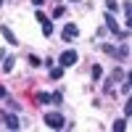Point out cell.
Here are the masks:
<instances>
[{"label":"cell","mask_w":132,"mask_h":132,"mask_svg":"<svg viewBox=\"0 0 132 132\" xmlns=\"http://www.w3.org/2000/svg\"><path fill=\"white\" fill-rule=\"evenodd\" d=\"M32 3H35V5H37V8H40V5H42V3H45V0H32Z\"/></svg>","instance_id":"9a60e30c"},{"label":"cell","mask_w":132,"mask_h":132,"mask_svg":"<svg viewBox=\"0 0 132 132\" xmlns=\"http://www.w3.org/2000/svg\"><path fill=\"white\" fill-rule=\"evenodd\" d=\"M50 101H53V103H61V101H63V95H61V93H56V95H50Z\"/></svg>","instance_id":"4fadbf2b"},{"label":"cell","mask_w":132,"mask_h":132,"mask_svg":"<svg viewBox=\"0 0 132 132\" xmlns=\"http://www.w3.org/2000/svg\"><path fill=\"white\" fill-rule=\"evenodd\" d=\"M0 5H3V0H0Z\"/></svg>","instance_id":"e0dca14e"},{"label":"cell","mask_w":132,"mask_h":132,"mask_svg":"<svg viewBox=\"0 0 132 132\" xmlns=\"http://www.w3.org/2000/svg\"><path fill=\"white\" fill-rule=\"evenodd\" d=\"M3 69H5V71L13 69V58H5V61H3Z\"/></svg>","instance_id":"7c38bea8"},{"label":"cell","mask_w":132,"mask_h":132,"mask_svg":"<svg viewBox=\"0 0 132 132\" xmlns=\"http://www.w3.org/2000/svg\"><path fill=\"white\" fill-rule=\"evenodd\" d=\"M114 129H116V132H122V129H127V122H124V119H119V122H114Z\"/></svg>","instance_id":"9c48e42d"},{"label":"cell","mask_w":132,"mask_h":132,"mask_svg":"<svg viewBox=\"0 0 132 132\" xmlns=\"http://www.w3.org/2000/svg\"><path fill=\"white\" fill-rule=\"evenodd\" d=\"M77 58H79V56H77V50H66V53H61V66H63V69H69V66H74L77 63Z\"/></svg>","instance_id":"7a4b0ae2"},{"label":"cell","mask_w":132,"mask_h":132,"mask_svg":"<svg viewBox=\"0 0 132 132\" xmlns=\"http://www.w3.org/2000/svg\"><path fill=\"white\" fill-rule=\"evenodd\" d=\"M101 74H103L101 66H93V79H101Z\"/></svg>","instance_id":"30bf717a"},{"label":"cell","mask_w":132,"mask_h":132,"mask_svg":"<svg viewBox=\"0 0 132 132\" xmlns=\"http://www.w3.org/2000/svg\"><path fill=\"white\" fill-rule=\"evenodd\" d=\"M3 119H5V127H8V129H19V127H21V124H19V119H16L13 114H5Z\"/></svg>","instance_id":"5b68a950"},{"label":"cell","mask_w":132,"mask_h":132,"mask_svg":"<svg viewBox=\"0 0 132 132\" xmlns=\"http://www.w3.org/2000/svg\"><path fill=\"white\" fill-rule=\"evenodd\" d=\"M50 77H53V79H61V77H63V66H58V69H50Z\"/></svg>","instance_id":"52a82bcc"},{"label":"cell","mask_w":132,"mask_h":132,"mask_svg":"<svg viewBox=\"0 0 132 132\" xmlns=\"http://www.w3.org/2000/svg\"><path fill=\"white\" fill-rule=\"evenodd\" d=\"M29 63H32V66H40V63H42V61H40V58H37V56H29Z\"/></svg>","instance_id":"5bb4252c"},{"label":"cell","mask_w":132,"mask_h":132,"mask_svg":"<svg viewBox=\"0 0 132 132\" xmlns=\"http://www.w3.org/2000/svg\"><path fill=\"white\" fill-rule=\"evenodd\" d=\"M106 8H108V13H114V11L119 8V3H116V0H106Z\"/></svg>","instance_id":"ba28073f"},{"label":"cell","mask_w":132,"mask_h":132,"mask_svg":"<svg viewBox=\"0 0 132 132\" xmlns=\"http://www.w3.org/2000/svg\"><path fill=\"white\" fill-rule=\"evenodd\" d=\"M0 35H3V37L11 42V45H19V40H16V35H13V32H11V27H5V24H3V27H0Z\"/></svg>","instance_id":"3957f363"},{"label":"cell","mask_w":132,"mask_h":132,"mask_svg":"<svg viewBox=\"0 0 132 132\" xmlns=\"http://www.w3.org/2000/svg\"><path fill=\"white\" fill-rule=\"evenodd\" d=\"M37 101H40V103H50V95H48V93H40Z\"/></svg>","instance_id":"8fae6325"},{"label":"cell","mask_w":132,"mask_h":132,"mask_svg":"<svg viewBox=\"0 0 132 132\" xmlns=\"http://www.w3.org/2000/svg\"><path fill=\"white\" fill-rule=\"evenodd\" d=\"M45 124H48L50 129H63V127H66V122H63L61 114H45Z\"/></svg>","instance_id":"6da1fadb"},{"label":"cell","mask_w":132,"mask_h":132,"mask_svg":"<svg viewBox=\"0 0 132 132\" xmlns=\"http://www.w3.org/2000/svg\"><path fill=\"white\" fill-rule=\"evenodd\" d=\"M40 27H42V35H50V32H53V24L48 21V16H45V19L40 21Z\"/></svg>","instance_id":"8992f818"},{"label":"cell","mask_w":132,"mask_h":132,"mask_svg":"<svg viewBox=\"0 0 132 132\" xmlns=\"http://www.w3.org/2000/svg\"><path fill=\"white\" fill-rule=\"evenodd\" d=\"M77 35H79V29H77V24H66V27H63V40H74Z\"/></svg>","instance_id":"277c9868"},{"label":"cell","mask_w":132,"mask_h":132,"mask_svg":"<svg viewBox=\"0 0 132 132\" xmlns=\"http://www.w3.org/2000/svg\"><path fill=\"white\" fill-rule=\"evenodd\" d=\"M71 3H79V0H71Z\"/></svg>","instance_id":"2e32d148"}]
</instances>
